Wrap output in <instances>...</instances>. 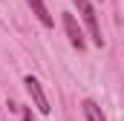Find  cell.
Returning <instances> with one entry per match:
<instances>
[{
  "label": "cell",
  "mask_w": 124,
  "mask_h": 121,
  "mask_svg": "<svg viewBox=\"0 0 124 121\" xmlns=\"http://www.w3.org/2000/svg\"><path fill=\"white\" fill-rule=\"evenodd\" d=\"M75 6H78V12H81V17H84L87 29H90V40H93L95 46H104V35H101V23H98V15H95L93 3H90V0H75Z\"/></svg>",
  "instance_id": "obj_1"
},
{
  "label": "cell",
  "mask_w": 124,
  "mask_h": 121,
  "mask_svg": "<svg viewBox=\"0 0 124 121\" xmlns=\"http://www.w3.org/2000/svg\"><path fill=\"white\" fill-rule=\"evenodd\" d=\"M23 87H26V92H29V98L35 101V107H38V113H43V115H49V101H46V92H43V87H40V81L35 78V75H26L23 78Z\"/></svg>",
  "instance_id": "obj_2"
},
{
  "label": "cell",
  "mask_w": 124,
  "mask_h": 121,
  "mask_svg": "<svg viewBox=\"0 0 124 121\" xmlns=\"http://www.w3.org/2000/svg\"><path fill=\"white\" fill-rule=\"evenodd\" d=\"M63 32H66L69 43H72L78 52H84V49H87L84 32H81V26H78V20H75V15H72V12H63Z\"/></svg>",
  "instance_id": "obj_3"
},
{
  "label": "cell",
  "mask_w": 124,
  "mask_h": 121,
  "mask_svg": "<svg viewBox=\"0 0 124 121\" xmlns=\"http://www.w3.org/2000/svg\"><path fill=\"white\" fill-rule=\"evenodd\" d=\"M26 3H29L32 15H35V17H38L46 29H52V26H55V20H52V15L46 12V3H43V0H26Z\"/></svg>",
  "instance_id": "obj_4"
},
{
  "label": "cell",
  "mask_w": 124,
  "mask_h": 121,
  "mask_svg": "<svg viewBox=\"0 0 124 121\" xmlns=\"http://www.w3.org/2000/svg\"><path fill=\"white\" fill-rule=\"evenodd\" d=\"M81 110H84V118L87 121H107L104 113H101V107L95 104L93 98H84V101H81Z\"/></svg>",
  "instance_id": "obj_5"
},
{
  "label": "cell",
  "mask_w": 124,
  "mask_h": 121,
  "mask_svg": "<svg viewBox=\"0 0 124 121\" xmlns=\"http://www.w3.org/2000/svg\"><path fill=\"white\" fill-rule=\"evenodd\" d=\"M23 121H35L32 118V110H23Z\"/></svg>",
  "instance_id": "obj_6"
}]
</instances>
